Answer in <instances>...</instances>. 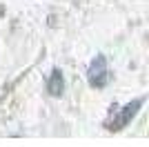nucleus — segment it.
<instances>
[{
    "instance_id": "1",
    "label": "nucleus",
    "mask_w": 149,
    "mask_h": 147,
    "mask_svg": "<svg viewBox=\"0 0 149 147\" xmlns=\"http://www.w3.org/2000/svg\"><path fill=\"white\" fill-rule=\"evenodd\" d=\"M87 80L93 89H102L109 83V67H107V58L102 54H98L91 60V65L87 69Z\"/></svg>"
},
{
    "instance_id": "2",
    "label": "nucleus",
    "mask_w": 149,
    "mask_h": 147,
    "mask_svg": "<svg viewBox=\"0 0 149 147\" xmlns=\"http://www.w3.org/2000/svg\"><path fill=\"white\" fill-rule=\"evenodd\" d=\"M143 107V98H136L134 103H129V105H125L123 109L116 114V116L111 118V120L107 123V129H111V132H118V129H123L127 123L131 120V118L138 114V109Z\"/></svg>"
},
{
    "instance_id": "3",
    "label": "nucleus",
    "mask_w": 149,
    "mask_h": 147,
    "mask_svg": "<svg viewBox=\"0 0 149 147\" xmlns=\"http://www.w3.org/2000/svg\"><path fill=\"white\" fill-rule=\"evenodd\" d=\"M47 92H49L51 96H60V94L65 92V78H62L60 69H54V71H51L49 80H47Z\"/></svg>"
}]
</instances>
